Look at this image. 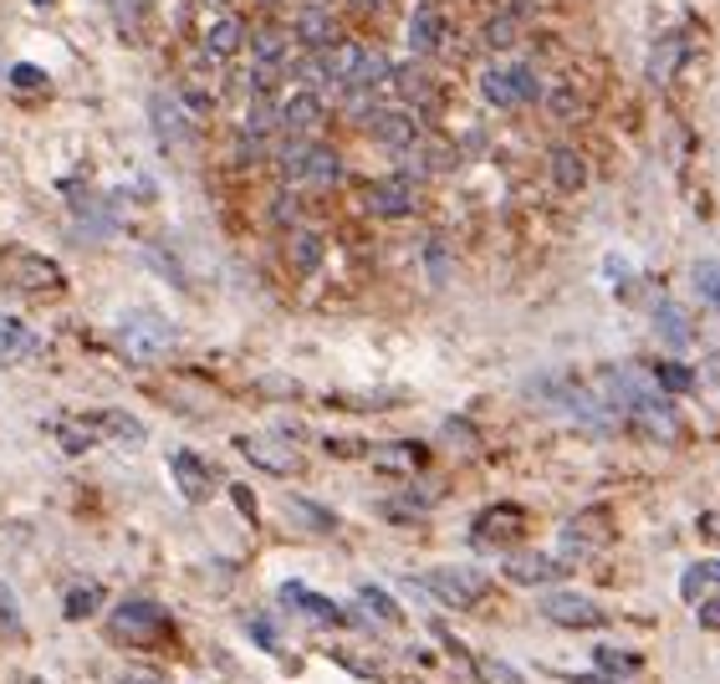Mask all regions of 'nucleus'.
I'll return each mask as SVG.
<instances>
[{"label": "nucleus", "mask_w": 720, "mask_h": 684, "mask_svg": "<svg viewBox=\"0 0 720 684\" xmlns=\"http://www.w3.org/2000/svg\"><path fill=\"white\" fill-rule=\"evenodd\" d=\"M6 77H11V87H21V93H31V87H46V72H41L36 62H15Z\"/></svg>", "instance_id": "nucleus-44"}, {"label": "nucleus", "mask_w": 720, "mask_h": 684, "mask_svg": "<svg viewBox=\"0 0 720 684\" xmlns=\"http://www.w3.org/2000/svg\"><path fill=\"white\" fill-rule=\"evenodd\" d=\"M337 21H333V11H322V6H302L296 11V41L302 46H312V52H333L337 46Z\"/></svg>", "instance_id": "nucleus-11"}, {"label": "nucleus", "mask_w": 720, "mask_h": 684, "mask_svg": "<svg viewBox=\"0 0 720 684\" xmlns=\"http://www.w3.org/2000/svg\"><path fill=\"white\" fill-rule=\"evenodd\" d=\"M317 123H322V97L312 87H302V93H292L281 103V128L286 133H312Z\"/></svg>", "instance_id": "nucleus-16"}, {"label": "nucleus", "mask_w": 720, "mask_h": 684, "mask_svg": "<svg viewBox=\"0 0 720 684\" xmlns=\"http://www.w3.org/2000/svg\"><path fill=\"white\" fill-rule=\"evenodd\" d=\"M429 277H435V281L450 277V261H445V246H440V240H429Z\"/></svg>", "instance_id": "nucleus-48"}, {"label": "nucleus", "mask_w": 720, "mask_h": 684, "mask_svg": "<svg viewBox=\"0 0 720 684\" xmlns=\"http://www.w3.org/2000/svg\"><path fill=\"white\" fill-rule=\"evenodd\" d=\"M286 256H292V266L302 271V277H312V271L322 266V236H317V230H292Z\"/></svg>", "instance_id": "nucleus-28"}, {"label": "nucleus", "mask_w": 720, "mask_h": 684, "mask_svg": "<svg viewBox=\"0 0 720 684\" xmlns=\"http://www.w3.org/2000/svg\"><path fill=\"white\" fill-rule=\"evenodd\" d=\"M680 62H685V41L680 37H659V46H654V56H649V82L654 87H665V82L680 72Z\"/></svg>", "instance_id": "nucleus-24"}, {"label": "nucleus", "mask_w": 720, "mask_h": 684, "mask_svg": "<svg viewBox=\"0 0 720 684\" xmlns=\"http://www.w3.org/2000/svg\"><path fill=\"white\" fill-rule=\"evenodd\" d=\"M399 77V87H404V97H414V103H435V87L425 82V72H414V66H404V72H394Z\"/></svg>", "instance_id": "nucleus-40"}, {"label": "nucleus", "mask_w": 720, "mask_h": 684, "mask_svg": "<svg viewBox=\"0 0 720 684\" xmlns=\"http://www.w3.org/2000/svg\"><path fill=\"white\" fill-rule=\"evenodd\" d=\"M654 379H659V388H665V394H690V388H695V373L685 369V363H659V369H654Z\"/></svg>", "instance_id": "nucleus-37"}, {"label": "nucleus", "mask_w": 720, "mask_h": 684, "mask_svg": "<svg viewBox=\"0 0 720 684\" xmlns=\"http://www.w3.org/2000/svg\"><path fill=\"white\" fill-rule=\"evenodd\" d=\"M0 281L27 291V297H46V291H62V266L52 256H41V250L6 246L0 250Z\"/></svg>", "instance_id": "nucleus-1"}, {"label": "nucleus", "mask_w": 720, "mask_h": 684, "mask_svg": "<svg viewBox=\"0 0 720 684\" xmlns=\"http://www.w3.org/2000/svg\"><path fill=\"white\" fill-rule=\"evenodd\" d=\"M547 107H552V113H557L562 123H573L577 113H583V97H577L573 87H557V93H547Z\"/></svg>", "instance_id": "nucleus-43"}, {"label": "nucleus", "mask_w": 720, "mask_h": 684, "mask_svg": "<svg viewBox=\"0 0 720 684\" xmlns=\"http://www.w3.org/2000/svg\"><path fill=\"white\" fill-rule=\"evenodd\" d=\"M480 93L495 107H521V87H516V72H511V66H491V72L480 77Z\"/></svg>", "instance_id": "nucleus-25"}, {"label": "nucleus", "mask_w": 720, "mask_h": 684, "mask_svg": "<svg viewBox=\"0 0 720 684\" xmlns=\"http://www.w3.org/2000/svg\"><path fill=\"white\" fill-rule=\"evenodd\" d=\"M388 77H394L388 56L384 52H368V56H363V66H358V77H353V87H378V82H388Z\"/></svg>", "instance_id": "nucleus-38"}, {"label": "nucleus", "mask_w": 720, "mask_h": 684, "mask_svg": "<svg viewBox=\"0 0 720 684\" xmlns=\"http://www.w3.org/2000/svg\"><path fill=\"white\" fill-rule=\"evenodd\" d=\"M363 205L374 215H384V220H404L419 205V189H414L409 174H394V179H378V185L363 189Z\"/></svg>", "instance_id": "nucleus-6"}, {"label": "nucleus", "mask_w": 720, "mask_h": 684, "mask_svg": "<svg viewBox=\"0 0 720 684\" xmlns=\"http://www.w3.org/2000/svg\"><path fill=\"white\" fill-rule=\"evenodd\" d=\"M154 128H159V144H185V123H179V107L154 97Z\"/></svg>", "instance_id": "nucleus-33"}, {"label": "nucleus", "mask_w": 720, "mask_h": 684, "mask_svg": "<svg viewBox=\"0 0 720 684\" xmlns=\"http://www.w3.org/2000/svg\"><path fill=\"white\" fill-rule=\"evenodd\" d=\"M286 516H292L302 531H312V537L337 531V516L327 511V506H317V500H307V496H286Z\"/></svg>", "instance_id": "nucleus-22"}, {"label": "nucleus", "mask_w": 720, "mask_h": 684, "mask_svg": "<svg viewBox=\"0 0 720 684\" xmlns=\"http://www.w3.org/2000/svg\"><path fill=\"white\" fill-rule=\"evenodd\" d=\"M36 6H52V0H36Z\"/></svg>", "instance_id": "nucleus-56"}, {"label": "nucleus", "mask_w": 720, "mask_h": 684, "mask_svg": "<svg viewBox=\"0 0 720 684\" xmlns=\"http://www.w3.org/2000/svg\"><path fill=\"white\" fill-rule=\"evenodd\" d=\"M577 684H618V680H608V674H583Z\"/></svg>", "instance_id": "nucleus-53"}, {"label": "nucleus", "mask_w": 720, "mask_h": 684, "mask_svg": "<svg viewBox=\"0 0 720 684\" xmlns=\"http://www.w3.org/2000/svg\"><path fill=\"white\" fill-rule=\"evenodd\" d=\"M680 598H685V603H710V598H720V562H695V567H685Z\"/></svg>", "instance_id": "nucleus-20"}, {"label": "nucleus", "mask_w": 720, "mask_h": 684, "mask_svg": "<svg viewBox=\"0 0 720 684\" xmlns=\"http://www.w3.org/2000/svg\"><path fill=\"white\" fill-rule=\"evenodd\" d=\"M425 465V449L409 445V439H394V445H374V470L388 475H414Z\"/></svg>", "instance_id": "nucleus-19"}, {"label": "nucleus", "mask_w": 720, "mask_h": 684, "mask_svg": "<svg viewBox=\"0 0 720 684\" xmlns=\"http://www.w3.org/2000/svg\"><path fill=\"white\" fill-rule=\"evenodd\" d=\"M169 470H174V486H179V496L185 500H210L215 496V470L200 460V455H189V449H174L169 455Z\"/></svg>", "instance_id": "nucleus-9"}, {"label": "nucleus", "mask_w": 720, "mask_h": 684, "mask_svg": "<svg viewBox=\"0 0 720 684\" xmlns=\"http://www.w3.org/2000/svg\"><path fill=\"white\" fill-rule=\"evenodd\" d=\"M240 41H246V27H240L236 15H220V21L205 31V52L210 56H236Z\"/></svg>", "instance_id": "nucleus-27"}, {"label": "nucleus", "mask_w": 720, "mask_h": 684, "mask_svg": "<svg viewBox=\"0 0 720 684\" xmlns=\"http://www.w3.org/2000/svg\"><path fill=\"white\" fill-rule=\"evenodd\" d=\"M97 429H103V439H123V445H144L148 429L144 419H134V414H123V408H103V414H93Z\"/></svg>", "instance_id": "nucleus-23"}, {"label": "nucleus", "mask_w": 720, "mask_h": 684, "mask_svg": "<svg viewBox=\"0 0 720 684\" xmlns=\"http://www.w3.org/2000/svg\"><path fill=\"white\" fill-rule=\"evenodd\" d=\"M36 348H41L36 332H27L21 322H15V317L0 312V363H27Z\"/></svg>", "instance_id": "nucleus-21"}, {"label": "nucleus", "mask_w": 720, "mask_h": 684, "mask_svg": "<svg viewBox=\"0 0 720 684\" xmlns=\"http://www.w3.org/2000/svg\"><path fill=\"white\" fill-rule=\"evenodd\" d=\"M603 521H608V511H583L577 521H567V527H562V557H567V562H583L587 552H598L603 541H608Z\"/></svg>", "instance_id": "nucleus-8"}, {"label": "nucleus", "mask_w": 720, "mask_h": 684, "mask_svg": "<svg viewBox=\"0 0 720 684\" xmlns=\"http://www.w3.org/2000/svg\"><path fill=\"white\" fill-rule=\"evenodd\" d=\"M118 684H164V680H159V674H148V670H123Z\"/></svg>", "instance_id": "nucleus-49"}, {"label": "nucleus", "mask_w": 720, "mask_h": 684, "mask_svg": "<svg viewBox=\"0 0 720 684\" xmlns=\"http://www.w3.org/2000/svg\"><path fill=\"white\" fill-rule=\"evenodd\" d=\"M547 169H552V185H557L562 195H577V189L587 185V164H583L577 148H552Z\"/></svg>", "instance_id": "nucleus-18"}, {"label": "nucleus", "mask_w": 720, "mask_h": 684, "mask_svg": "<svg viewBox=\"0 0 720 684\" xmlns=\"http://www.w3.org/2000/svg\"><path fill=\"white\" fill-rule=\"evenodd\" d=\"M281 603L296 608V613H307V619H317V623H343L347 619L333 598H322V592L302 588V582H286V588H281Z\"/></svg>", "instance_id": "nucleus-14"}, {"label": "nucleus", "mask_w": 720, "mask_h": 684, "mask_svg": "<svg viewBox=\"0 0 720 684\" xmlns=\"http://www.w3.org/2000/svg\"><path fill=\"white\" fill-rule=\"evenodd\" d=\"M368 133H374L378 144H388V148H414V138H419V123H414L409 113H394V107H384V113H374V118H368Z\"/></svg>", "instance_id": "nucleus-15"}, {"label": "nucleus", "mask_w": 720, "mask_h": 684, "mask_svg": "<svg viewBox=\"0 0 720 684\" xmlns=\"http://www.w3.org/2000/svg\"><path fill=\"white\" fill-rule=\"evenodd\" d=\"M419 588L435 592L445 608H476L486 598V578H480L476 567H435L419 578Z\"/></svg>", "instance_id": "nucleus-4"}, {"label": "nucleus", "mask_w": 720, "mask_h": 684, "mask_svg": "<svg viewBox=\"0 0 720 684\" xmlns=\"http://www.w3.org/2000/svg\"><path fill=\"white\" fill-rule=\"evenodd\" d=\"M542 613H547L552 623H562V629H598L603 623V608L593 603V598H583V592H547V598H542Z\"/></svg>", "instance_id": "nucleus-7"}, {"label": "nucleus", "mask_w": 720, "mask_h": 684, "mask_svg": "<svg viewBox=\"0 0 720 684\" xmlns=\"http://www.w3.org/2000/svg\"><path fill=\"white\" fill-rule=\"evenodd\" d=\"M97 603H103V588H97V582L72 588L67 592V619H87V613H97Z\"/></svg>", "instance_id": "nucleus-39"}, {"label": "nucleus", "mask_w": 720, "mask_h": 684, "mask_svg": "<svg viewBox=\"0 0 720 684\" xmlns=\"http://www.w3.org/2000/svg\"><path fill=\"white\" fill-rule=\"evenodd\" d=\"M0 633H21V603L6 582H0Z\"/></svg>", "instance_id": "nucleus-46"}, {"label": "nucleus", "mask_w": 720, "mask_h": 684, "mask_svg": "<svg viewBox=\"0 0 720 684\" xmlns=\"http://www.w3.org/2000/svg\"><path fill=\"white\" fill-rule=\"evenodd\" d=\"M251 633H255V644H261V649H276V639H271L267 623H251Z\"/></svg>", "instance_id": "nucleus-52"}, {"label": "nucleus", "mask_w": 720, "mask_h": 684, "mask_svg": "<svg viewBox=\"0 0 720 684\" xmlns=\"http://www.w3.org/2000/svg\"><path fill=\"white\" fill-rule=\"evenodd\" d=\"M307 138H296V144H286L281 148V174H286V179H302V169H307Z\"/></svg>", "instance_id": "nucleus-42"}, {"label": "nucleus", "mask_w": 720, "mask_h": 684, "mask_svg": "<svg viewBox=\"0 0 720 684\" xmlns=\"http://www.w3.org/2000/svg\"><path fill=\"white\" fill-rule=\"evenodd\" d=\"M695 291L720 307V261H700V266H695Z\"/></svg>", "instance_id": "nucleus-41"}, {"label": "nucleus", "mask_w": 720, "mask_h": 684, "mask_svg": "<svg viewBox=\"0 0 720 684\" xmlns=\"http://www.w3.org/2000/svg\"><path fill=\"white\" fill-rule=\"evenodd\" d=\"M107 633L118 644H159L164 633H169V613L154 598H123L113 608V619H107Z\"/></svg>", "instance_id": "nucleus-2"}, {"label": "nucleus", "mask_w": 720, "mask_h": 684, "mask_svg": "<svg viewBox=\"0 0 720 684\" xmlns=\"http://www.w3.org/2000/svg\"><path fill=\"white\" fill-rule=\"evenodd\" d=\"M445 37H450V21H445L440 6H419V11L409 15V52L414 56H435L445 46Z\"/></svg>", "instance_id": "nucleus-10"}, {"label": "nucleus", "mask_w": 720, "mask_h": 684, "mask_svg": "<svg viewBox=\"0 0 720 684\" xmlns=\"http://www.w3.org/2000/svg\"><path fill=\"white\" fill-rule=\"evenodd\" d=\"M271 123H281V107H271V103H261V97H251V107H246L240 128L251 133V138H261V133H267Z\"/></svg>", "instance_id": "nucleus-35"}, {"label": "nucleus", "mask_w": 720, "mask_h": 684, "mask_svg": "<svg viewBox=\"0 0 720 684\" xmlns=\"http://www.w3.org/2000/svg\"><path fill=\"white\" fill-rule=\"evenodd\" d=\"M215 6H230V0H215Z\"/></svg>", "instance_id": "nucleus-57"}, {"label": "nucleus", "mask_w": 720, "mask_h": 684, "mask_svg": "<svg viewBox=\"0 0 720 684\" xmlns=\"http://www.w3.org/2000/svg\"><path fill=\"white\" fill-rule=\"evenodd\" d=\"M363 46H353V41H337L333 52L322 56V62H327V77H337V82H347V87H353V77H358V66H363Z\"/></svg>", "instance_id": "nucleus-30"}, {"label": "nucleus", "mask_w": 720, "mask_h": 684, "mask_svg": "<svg viewBox=\"0 0 720 684\" xmlns=\"http://www.w3.org/2000/svg\"><path fill=\"white\" fill-rule=\"evenodd\" d=\"M654 322H659V332H665V338L675 342V348H685V342H690V328H685V312H680L675 302L659 307V312H654Z\"/></svg>", "instance_id": "nucleus-36"}, {"label": "nucleus", "mask_w": 720, "mask_h": 684, "mask_svg": "<svg viewBox=\"0 0 720 684\" xmlns=\"http://www.w3.org/2000/svg\"><path fill=\"white\" fill-rule=\"evenodd\" d=\"M358 603L368 608V613H378V619H384L388 629H399V623H404V608L394 603V598H388L384 588H358Z\"/></svg>", "instance_id": "nucleus-31"}, {"label": "nucleus", "mask_w": 720, "mask_h": 684, "mask_svg": "<svg viewBox=\"0 0 720 684\" xmlns=\"http://www.w3.org/2000/svg\"><path fill=\"white\" fill-rule=\"evenodd\" d=\"M337 174H343V164H337L333 148H317V144H312V148H307V169H302V185L333 189V185H337Z\"/></svg>", "instance_id": "nucleus-26"}, {"label": "nucleus", "mask_w": 720, "mask_h": 684, "mask_svg": "<svg viewBox=\"0 0 720 684\" xmlns=\"http://www.w3.org/2000/svg\"><path fill=\"white\" fill-rule=\"evenodd\" d=\"M353 6H358V11H374V6H384V0H353Z\"/></svg>", "instance_id": "nucleus-54"}, {"label": "nucleus", "mask_w": 720, "mask_h": 684, "mask_svg": "<svg viewBox=\"0 0 720 684\" xmlns=\"http://www.w3.org/2000/svg\"><path fill=\"white\" fill-rule=\"evenodd\" d=\"M598 670L639 674V659H634V654H624V649H614V644H603V649H598Z\"/></svg>", "instance_id": "nucleus-45"}, {"label": "nucleus", "mask_w": 720, "mask_h": 684, "mask_svg": "<svg viewBox=\"0 0 720 684\" xmlns=\"http://www.w3.org/2000/svg\"><path fill=\"white\" fill-rule=\"evenodd\" d=\"M251 46H255V56H261L267 66H276L281 56H286V31L261 27V31H251Z\"/></svg>", "instance_id": "nucleus-34"}, {"label": "nucleus", "mask_w": 720, "mask_h": 684, "mask_svg": "<svg viewBox=\"0 0 720 684\" xmlns=\"http://www.w3.org/2000/svg\"><path fill=\"white\" fill-rule=\"evenodd\" d=\"M567 567L557 562V557H542V552H516L507 557V578L521 582V588H542V582H557Z\"/></svg>", "instance_id": "nucleus-13"}, {"label": "nucleus", "mask_w": 720, "mask_h": 684, "mask_svg": "<svg viewBox=\"0 0 720 684\" xmlns=\"http://www.w3.org/2000/svg\"><path fill=\"white\" fill-rule=\"evenodd\" d=\"M56 439H62L67 455H82V449H93L103 439V429H97V419H62L56 424Z\"/></svg>", "instance_id": "nucleus-29"}, {"label": "nucleus", "mask_w": 720, "mask_h": 684, "mask_svg": "<svg viewBox=\"0 0 720 684\" xmlns=\"http://www.w3.org/2000/svg\"><path fill=\"white\" fill-rule=\"evenodd\" d=\"M276 220H281V225L296 220V199H292V195H276Z\"/></svg>", "instance_id": "nucleus-51"}, {"label": "nucleus", "mask_w": 720, "mask_h": 684, "mask_svg": "<svg viewBox=\"0 0 720 684\" xmlns=\"http://www.w3.org/2000/svg\"><path fill=\"white\" fill-rule=\"evenodd\" d=\"M521 527H526V511H521V506H491V511L476 516V531H470V537H476L480 547H491V541H511Z\"/></svg>", "instance_id": "nucleus-12"}, {"label": "nucleus", "mask_w": 720, "mask_h": 684, "mask_svg": "<svg viewBox=\"0 0 720 684\" xmlns=\"http://www.w3.org/2000/svg\"><path fill=\"white\" fill-rule=\"evenodd\" d=\"M480 41H486L491 52H511V46H516V15H491V21L480 27Z\"/></svg>", "instance_id": "nucleus-32"}, {"label": "nucleus", "mask_w": 720, "mask_h": 684, "mask_svg": "<svg viewBox=\"0 0 720 684\" xmlns=\"http://www.w3.org/2000/svg\"><path fill=\"white\" fill-rule=\"evenodd\" d=\"M511 72H516L521 103H536V97H542V82H536V72H532V66H511Z\"/></svg>", "instance_id": "nucleus-47"}, {"label": "nucleus", "mask_w": 720, "mask_h": 684, "mask_svg": "<svg viewBox=\"0 0 720 684\" xmlns=\"http://www.w3.org/2000/svg\"><path fill=\"white\" fill-rule=\"evenodd\" d=\"M628 419L639 424L649 439H680V419H675V408L665 404V398H654V404H639Z\"/></svg>", "instance_id": "nucleus-17"}, {"label": "nucleus", "mask_w": 720, "mask_h": 684, "mask_svg": "<svg viewBox=\"0 0 720 684\" xmlns=\"http://www.w3.org/2000/svg\"><path fill=\"white\" fill-rule=\"evenodd\" d=\"M261 6H281V0H261Z\"/></svg>", "instance_id": "nucleus-55"}, {"label": "nucleus", "mask_w": 720, "mask_h": 684, "mask_svg": "<svg viewBox=\"0 0 720 684\" xmlns=\"http://www.w3.org/2000/svg\"><path fill=\"white\" fill-rule=\"evenodd\" d=\"M118 348H123V357H134V363H154V357H164L174 348V328L154 312H134V317H123Z\"/></svg>", "instance_id": "nucleus-3"}, {"label": "nucleus", "mask_w": 720, "mask_h": 684, "mask_svg": "<svg viewBox=\"0 0 720 684\" xmlns=\"http://www.w3.org/2000/svg\"><path fill=\"white\" fill-rule=\"evenodd\" d=\"M230 496H236V506H240V511H246V516H251V521H255V496H251V490H246V486H230Z\"/></svg>", "instance_id": "nucleus-50"}, {"label": "nucleus", "mask_w": 720, "mask_h": 684, "mask_svg": "<svg viewBox=\"0 0 720 684\" xmlns=\"http://www.w3.org/2000/svg\"><path fill=\"white\" fill-rule=\"evenodd\" d=\"M236 449L251 465H261L267 475H296L302 470V455H296L281 435H236Z\"/></svg>", "instance_id": "nucleus-5"}]
</instances>
